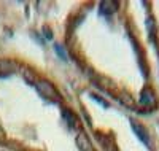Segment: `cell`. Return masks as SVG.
Listing matches in <instances>:
<instances>
[{"mask_svg": "<svg viewBox=\"0 0 159 151\" xmlns=\"http://www.w3.org/2000/svg\"><path fill=\"white\" fill-rule=\"evenodd\" d=\"M35 88H37V91H38V94L42 95V97H45V99H48L49 102H54V103H59L61 100H62V95H61V92L57 91V88L51 83V81H48V80H38L37 83H35Z\"/></svg>", "mask_w": 159, "mask_h": 151, "instance_id": "cell-1", "label": "cell"}, {"mask_svg": "<svg viewBox=\"0 0 159 151\" xmlns=\"http://www.w3.org/2000/svg\"><path fill=\"white\" fill-rule=\"evenodd\" d=\"M139 103H140L143 108H147V110L156 108V105H157V94L154 92V89H153L151 86H145V88L140 91Z\"/></svg>", "mask_w": 159, "mask_h": 151, "instance_id": "cell-2", "label": "cell"}, {"mask_svg": "<svg viewBox=\"0 0 159 151\" xmlns=\"http://www.w3.org/2000/svg\"><path fill=\"white\" fill-rule=\"evenodd\" d=\"M18 62L13 59H7V57H0V78H8L11 75H15L18 72Z\"/></svg>", "mask_w": 159, "mask_h": 151, "instance_id": "cell-3", "label": "cell"}, {"mask_svg": "<svg viewBox=\"0 0 159 151\" xmlns=\"http://www.w3.org/2000/svg\"><path fill=\"white\" fill-rule=\"evenodd\" d=\"M96 137L99 143L102 145L103 151H118V145L116 140L111 134H103V132H96Z\"/></svg>", "mask_w": 159, "mask_h": 151, "instance_id": "cell-4", "label": "cell"}, {"mask_svg": "<svg viewBox=\"0 0 159 151\" xmlns=\"http://www.w3.org/2000/svg\"><path fill=\"white\" fill-rule=\"evenodd\" d=\"M130 127H132V130H134V134L137 135V139H139L140 142H143L147 146H150V135H148V130H147V127H145L142 122H139V121H135V119H130Z\"/></svg>", "mask_w": 159, "mask_h": 151, "instance_id": "cell-5", "label": "cell"}, {"mask_svg": "<svg viewBox=\"0 0 159 151\" xmlns=\"http://www.w3.org/2000/svg\"><path fill=\"white\" fill-rule=\"evenodd\" d=\"M94 85L97 88H100L103 92H107V94H115V83L107 78V76H102V75H94Z\"/></svg>", "mask_w": 159, "mask_h": 151, "instance_id": "cell-6", "label": "cell"}, {"mask_svg": "<svg viewBox=\"0 0 159 151\" xmlns=\"http://www.w3.org/2000/svg\"><path fill=\"white\" fill-rule=\"evenodd\" d=\"M76 146L80 148V151H96L94 149V145H92L89 135L84 132V130H80L78 135H76Z\"/></svg>", "mask_w": 159, "mask_h": 151, "instance_id": "cell-7", "label": "cell"}, {"mask_svg": "<svg viewBox=\"0 0 159 151\" xmlns=\"http://www.w3.org/2000/svg\"><path fill=\"white\" fill-rule=\"evenodd\" d=\"M62 118L65 119V122L69 124V127L70 129H76V127H80V118L72 112L70 108H62Z\"/></svg>", "mask_w": 159, "mask_h": 151, "instance_id": "cell-8", "label": "cell"}, {"mask_svg": "<svg viewBox=\"0 0 159 151\" xmlns=\"http://www.w3.org/2000/svg\"><path fill=\"white\" fill-rule=\"evenodd\" d=\"M100 13L102 15H113V13H116L118 11V8H119V3L118 2H115V0H103V2H100Z\"/></svg>", "mask_w": 159, "mask_h": 151, "instance_id": "cell-9", "label": "cell"}, {"mask_svg": "<svg viewBox=\"0 0 159 151\" xmlns=\"http://www.w3.org/2000/svg\"><path fill=\"white\" fill-rule=\"evenodd\" d=\"M116 99L121 102L124 107H127V108H132V110H135V102H134V99H132V95L127 92V91H119L118 94H116Z\"/></svg>", "mask_w": 159, "mask_h": 151, "instance_id": "cell-10", "label": "cell"}, {"mask_svg": "<svg viewBox=\"0 0 159 151\" xmlns=\"http://www.w3.org/2000/svg\"><path fill=\"white\" fill-rule=\"evenodd\" d=\"M147 30H148V35H150V40L154 42V34H156V21L153 16H148L147 18Z\"/></svg>", "mask_w": 159, "mask_h": 151, "instance_id": "cell-11", "label": "cell"}, {"mask_svg": "<svg viewBox=\"0 0 159 151\" xmlns=\"http://www.w3.org/2000/svg\"><path fill=\"white\" fill-rule=\"evenodd\" d=\"M22 76H24V80L27 81L29 85H32V86H35V83L38 81V78H37V75L30 70V68H25V70L22 72Z\"/></svg>", "mask_w": 159, "mask_h": 151, "instance_id": "cell-12", "label": "cell"}, {"mask_svg": "<svg viewBox=\"0 0 159 151\" xmlns=\"http://www.w3.org/2000/svg\"><path fill=\"white\" fill-rule=\"evenodd\" d=\"M89 97H91L92 100H96V102H97L100 107H103V108H108V107H110V103L105 100V99H100V95H97V94H92V92H91Z\"/></svg>", "mask_w": 159, "mask_h": 151, "instance_id": "cell-13", "label": "cell"}, {"mask_svg": "<svg viewBox=\"0 0 159 151\" xmlns=\"http://www.w3.org/2000/svg\"><path fill=\"white\" fill-rule=\"evenodd\" d=\"M54 51L57 53V56H59L62 61H67V51L64 49V46H62V45L56 43V45H54Z\"/></svg>", "mask_w": 159, "mask_h": 151, "instance_id": "cell-14", "label": "cell"}, {"mask_svg": "<svg viewBox=\"0 0 159 151\" xmlns=\"http://www.w3.org/2000/svg\"><path fill=\"white\" fill-rule=\"evenodd\" d=\"M42 34L46 40H52V32H51V27L49 25H43V29H42Z\"/></svg>", "mask_w": 159, "mask_h": 151, "instance_id": "cell-15", "label": "cell"}, {"mask_svg": "<svg viewBox=\"0 0 159 151\" xmlns=\"http://www.w3.org/2000/svg\"><path fill=\"white\" fill-rule=\"evenodd\" d=\"M5 142H7V132L2 126H0V145H3Z\"/></svg>", "mask_w": 159, "mask_h": 151, "instance_id": "cell-16", "label": "cell"}, {"mask_svg": "<svg viewBox=\"0 0 159 151\" xmlns=\"http://www.w3.org/2000/svg\"><path fill=\"white\" fill-rule=\"evenodd\" d=\"M157 54H159V46H157Z\"/></svg>", "mask_w": 159, "mask_h": 151, "instance_id": "cell-17", "label": "cell"}]
</instances>
